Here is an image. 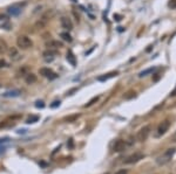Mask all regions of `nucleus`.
<instances>
[{
    "mask_svg": "<svg viewBox=\"0 0 176 174\" xmlns=\"http://www.w3.org/2000/svg\"><path fill=\"white\" fill-rule=\"evenodd\" d=\"M176 152V148L175 147H172V148H168L164 153H163L162 155H160L159 158H157V160L156 162L160 165V166H162V165H166V164H168L169 161L172 160V158L174 157V154H175Z\"/></svg>",
    "mask_w": 176,
    "mask_h": 174,
    "instance_id": "1",
    "label": "nucleus"
},
{
    "mask_svg": "<svg viewBox=\"0 0 176 174\" xmlns=\"http://www.w3.org/2000/svg\"><path fill=\"white\" fill-rule=\"evenodd\" d=\"M16 46L20 49H28L33 46V42L27 35H19L16 39Z\"/></svg>",
    "mask_w": 176,
    "mask_h": 174,
    "instance_id": "2",
    "label": "nucleus"
},
{
    "mask_svg": "<svg viewBox=\"0 0 176 174\" xmlns=\"http://www.w3.org/2000/svg\"><path fill=\"white\" fill-rule=\"evenodd\" d=\"M149 134H150V126H148V125L143 126L142 129H140V131L136 134V139L139 141H145V140H147Z\"/></svg>",
    "mask_w": 176,
    "mask_h": 174,
    "instance_id": "3",
    "label": "nucleus"
},
{
    "mask_svg": "<svg viewBox=\"0 0 176 174\" xmlns=\"http://www.w3.org/2000/svg\"><path fill=\"white\" fill-rule=\"evenodd\" d=\"M39 74L42 75L43 77L48 78V80H54V78L58 77V75L49 68H41V69H39Z\"/></svg>",
    "mask_w": 176,
    "mask_h": 174,
    "instance_id": "4",
    "label": "nucleus"
},
{
    "mask_svg": "<svg viewBox=\"0 0 176 174\" xmlns=\"http://www.w3.org/2000/svg\"><path fill=\"white\" fill-rule=\"evenodd\" d=\"M25 4H14L12 6H10L8 8H7V13L10 14V15H12V16H15V15H19V14L21 13V11H22V6H24Z\"/></svg>",
    "mask_w": 176,
    "mask_h": 174,
    "instance_id": "5",
    "label": "nucleus"
},
{
    "mask_svg": "<svg viewBox=\"0 0 176 174\" xmlns=\"http://www.w3.org/2000/svg\"><path fill=\"white\" fill-rule=\"evenodd\" d=\"M169 127H170V121L169 119H166V121H161L160 124H159V126H157V135H162L164 134L168 130H169Z\"/></svg>",
    "mask_w": 176,
    "mask_h": 174,
    "instance_id": "6",
    "label": "nucleus"
},
{
    "mask_svg": "<svg viewBox=\"0 0 176 174\" xmlns=\"http://www.w3.org/2000/svg\"><path fill=\"white\" fill-rule=\"evenodd\" d=\"M141 159H143V154L140 153V152H136L134 154L129 155L126 160H124V164H135L137 161H140Z\"/></svg>",
    "mask_w": 176,
    "mask_h": 174,
    "instance_id": "7",
    "label": "nucleus"
},
{
    "mask_svg": "<svg viewBox=\"0 0 176 174\" xmlns=\"http://www.w3.org/2000/svg\"><path fill=\"white\" fill-rule=\"evenodd\" d=\"M60 24H61V27L66 30H72L73 29V24H72V20L68 18V16H62L60 19Z\"/></svg>",
    "mask_w": 176,
    "mask_h": 174,
    "instance_id": "8",
    "label": "nucleus"
},
{
    "mask_svg": "<svg viewBox=\"0 0 176 174\" xmlns=\"http://www.w3.org/2000/svg\"><path fill=\"white\" fill-rule=\"evenodd\" d=\"M126 147H127L126 141L122 140V139H119V140H116V141L114 143V145H113V151H114V152H121L123 150H126Z\"/></svg>",
    "mask_w": 176,
    "mask_h": 174,
    "instance_id": "9",
    "label": "nucleus"
},
{
    "mask_svg": "<svg viewBox=\"0 0 176 174\" xmlns=\"http://www.w3.org/2000/svg\"><path fill=\"white\" fill-rule=\"evenodd\" d=\"M54 16H55V11H54V10H47L45 13L41 15L40 20L45 21V22H47L48 20H52Z\"/></svg>",
    "mask_w": 176,
    "mask_h": 174,
    "instance_id": "10",
    "label": "nucleus"
},
{
    "mask_svg": "<svg viewBox=\"0 0 176 174\" xmlns=\"http://www.w3.org/2000/svg\"><path fill=\"white\" fill-rule=\"evenodd\" d=\"M46 47L48 49H58V48H61L62 47V42L56 40H49L46 42Z\"/></svg>",
    "mask_w": 176,
    "mask_h": 174,
    "instance_id": "11",
    "label": "nucleus"
},
{
    "mask_svg": "<svg viewBox=\"0 0 176 174\" xmlns=\"http://www.w3.org/2000/svg\"><path fill=\"white\" fill-rule=\"evenodd\" d=\"M58 54L56 50H53V49H48V50H46V52H43L42 54V56H43V58L48 62V61H52L53 58H54V56Z\"/></svg>",
    "mask_w": 176,
    "mask_h": 174,
    "instance_id": "12",
    "label": "nucleus"
},
{
    "mask_svg": "<svg viewBox=\"0 0 176 174\" xmlns=\"http://www.w3.org/2000/svg\"><path fill=\"white\" fill-rule=\"evenodd\" d=\"M66 60L68 61V63H70L73 67H75L76 66V58H75V56H74V54L72 50H68L67 54H66Z\"/></svg>",
    "mask_w": 176,
    "mask_h": 174,
    "instance_id": "13",
    "label": "nucleus"
},
{
    "mask_svg": "<svg viewBox=\"0 0 176 174\" xmlns=\"http://www.w3.org/2000/svg\"><path fill=\"white\" fill-rule=\"evenodd\" d=\"M10 57H11L12 61H18V60H20L21 56H20V54L18 52V49L12 47V48L10 49Z\"/></svg>",
    "mask_w": 176,
    "mask_h": 174,
    "instance_id": "14",
    "label": "nucleus"
},
{
    "mask_svg": "<svg viewBox=\"0 0 176 174\" xmlns=\"http://www.w3.org/2000/svg\"><path fill=\"white\" fill-rule=\"evenodd\" d=\"M118 75H119L118 71H112V73H108V74H106V75H103V76L97 77V81H100V82H105V81L109 80V78H112V77H115V76H118Z\"/></svg>",
    "mask_w": 176,
    "mask_h": 174,
    "instance_id": "15",
    "label": "nucleus"
},
{
    "mask_svg": "<svg viewBox=\"0 0 176 174\" xmlns=\"http://www.w3.org/2000/svg\"><path fill=\"white\" fill-rule=\"evenodd\" d=\"M25 82H26L27 84H34V83L37 82V76H35L34 74L29 73V74H27V75L25 76Z\"/></svg>",
    "mask_w": 176,
    "mask_h": 174,
    "instance_id": "16",
    "label": "nucleus"
},
{
    "mask_svg": "<svg viewBox=\"0 0 176 174\" xmlns=\"http://www.w3.org/2000/svg\"><path fill=\"white\" fill-rule=\"evenodd\" d=\"M8 50V47H7V43L5 42V40L0 39V55L1 54H5Z\"/></svg>",
    "mask_w": 176,
    "mask_h": 174,
    "instance_id": "17",
    "label": "nucleus"
},
{
    "mask_svg": "<svg viewBox=\"0 0 176 174\" xmlns=\"http://www.w3.org/2000/svg\"><path fill=\"white\" fill-rule=\"evenodd\" d=\"M20 95L19 90H11V91H6L5 94H2L4 97H18Z\"/></svg>",
    "mask_w": 176,
    "mask_h": 174,
    "instance_id": "18",
    "label": "nucleus"
},
{
    "mask_svg": "<svg viewBox=\"0 0 176 174\" xmlns=\"http://www.w3.org/2000/svg\"><path fill=\"white\" fill-rule=\"evenodd\" d=\"M60 36L62 38V40L66 41V42H72V40H73V39H72V36L68 34L67 32H64V33H61V34H60Z\"/></svg>",
    "mask_w": 176,
    "mask_h": 174,
    "instance_id": "19",
    "label": "nucleus"
},
{
    "mask_svg": "<svg viewBox=\"0 0 176 174\" xmlns=\"http://www.w3.org/2000/svg\"><path fill=\"white\" fill-rule=\"evenodd\" d=\"M8 24V19L6 15H0V27H5Z\"/></svg>",
    "mask_w": 176,
    "mask_h": 174,
    "instance_id": "20",
    "label": "nucleus"
},
{
    "mask_svg": "<svg viewBox=\"0 0 176 174\" xmlns=\"http://www.w3.org/2000/svg\"><path fill=\"white\" fill-rule=\"evenodd\" d=\"M136 96V93L135 91H133V90H129L127 94H124V96H123V98L124 99H130V98H134Z\"/></svg>",
    "mask_w": 176,
    "mask_h": 174,
    "instance_id": "21",
    "label": "nucleus"
},
{
    "mask_svg": "<svg viewBox=\"0 0 176 174\" xmlns=\"http://www.w3.org/2000/svg\"><path fill=\"white\" fill-rule=\"evenodd\" d=\"M79 117H80V115H72V116H68L65 121H67V123H73V121H76Z\"/></svg>",
    "mask_w": 176,
    "mask_h": 174,
    "instance_id": "22",
    "label": "nucleus"
},
{
    "mask_svg": "<svg viewBox=\"0 0 176 174\" xmlns=\"http://www.w3.org/2000/svg\"><path fill=\"white\" fill-rule=\"evenodd\" d=\"M154 71V68H149V69H146V70H143V71H141L140 74H139V76L140 77H143V76H147L148 74L150 73H153Z\"/></svg>",
    "mask_w": 176,
    "mask_h": 174,
    "instance_id": "23",
    "label": "nucleus"
},
{
    "mask_svg": "<svg viewBox=\"0 0 176 174\" xmlns=\"http://www.w3.org/2000/svg\"><path fill=\"white\" fill-rule=\"evenodd\" d=\"M47 25V22H45V21H42V20H39L37 24H35V28H38V29H42V28H45Z\"/></svg>",
    "mask_w": 176,
    "mask_h": 174,
    "instance_id": "24",
    "label": "nucleus"
},
{
    "mask_svg": "<svg viewBox=\"0 0 176 174\" xmlns=\"http://www.w3.org/2000/svg\"><path fill=\"white\" fill-rule=\"evenodd\" d=\"M97 101H99V96H95V97H93V98H92V99H91V101H89V102H88V103H87L85 107H91V105H93L94 103H96Z\"/></svg>",
    "mask_w": 176,
    "mask_h": 174,
    "instance_id": "25",
    "label": "nucleus"
},
{
    "mask_svg": "<svg viewBox=\"0 0 176 174\" xmlns=\"http://www.w3.org/2000/svg\"><path fill=\"white\" fill-rule=\"evenodd\" d=\"M39 121V116H31L27 119L28 124H32V123H35V121Z\"/></svg>",
    "mask_w": 176,
    "mask_h": 174,
    "instance_id": "26",
    "label": "nucleus"
},
{
    "mask_svg": "<svg viewBox=\"0 0 176 174\" xmlns=\"http://www.w3.org/2000/svg\"><path fill=\"white\" fill-rule=\"evenodd\" d=\"M168 6H169L170 8H176V0H170V1L168 2Z\"/></svg>",
    "mask_w": 176,
    "mask_h": 174,
    "instance_id": "27",
    "label": "nucleus"
},
{
    "mask_svg": "<svg viewBox=\"0 0 176 174\" xmlns=\"http://www.w3.org/2000/svg\"><path fill=\"white\" fill-rule=\"evenodd\" d=\"M35 107H45V104H43V102L38 101V102H37V104H35Z\"/></svg>",
    "mask_w": 176,
    "mask_h": 174,
    "instance_id": "28",
    "label": "nucleus"
},
{
    "mask_svg": "<svg viewBox=\"0 0 176 174\" xmlns=\"http://www.w3.org/2000/svg\"><path fill=\"white\" fill-rule=\"evenodd\" d=\"M60 105V101H55L53 104H51V107H56Z\"/></svg>",
    "mask_w": 176,
    "mask_h": 174,
    "instance_id": "29",
    "label": "nucleus"
},
{
    "mask_svg": "<svg viewBox=\"0 0 176 174\" xmlns=\"http://www.w3.org/2000/svg\"><path fill=\"white\" fill-rule=\"evenodd\" d=\"M127 173H128V171H127V170H120L119 172H116L115 174H127Z\"/></svg>",
    "mask_w": 176,
    "mask_h": 174,
    "instance_id": "30",
    "label": "nucleus"
},
{
    "mask_svg": "<svg viewBox=\"0 0 176 174\" xmlns=\"http://www.w3.org/2000/svg\"><path fill=\"white\" fill-rule=\"evenodd\" d=\"M1 67H6V62L4 60H0V68Z\"/></svg>",
    "mask_w": 176,
    "mask_h": 174,
    "instance_id": "31",
    "label": "nucleus"
},
{
    "mask_svg": "<svg viewBox=\"0 0 176 174\" xmlns=\"http://www.w3.org/2000/svg\"><path fill=\"white\" fill-rule=\"evenodd\" d=\"M6 141H8V138H4V139H0V145H1V144H4V143H6Z\"/></svg>",
    "mask_w": 176,
    "mask_h": 174,
    "instance_id": "32",
    "label": "nucleus"
},
{
    "mask_svg": "<svg viewBox=\"0 0 176 174\" xmlns=\"http://www.w3.org/2000/svg\"><path fill=\"white\" fill-rule=\"evenodd\" d=\"M114 18H116L115 20H118V21H120V20H121V19H120V18H121L120 15H114Z\"/></svg>",
    "mask_w": 176,
    "mask_h": 174,
    "instance_id": "33",
    "label": "nucleus"
},
{
    "mask_svg": "<svg viewBox=\"0 0 176 174\" xmlns=\"http://www.w3.org/2000/svg\"><path fill=\"white\" fill-rule=\"evenodd\" d=\"M172 96H176V88H175V90L172 93Z\"/></svg>",
    "mask_w": 176,
    "mask_h": 174,
    "instance_id": "34",
    "label": "nucleus"
},
{
    "mask_svg": "<svg viewBox=\"0 0 176 174\" xmlns=\"http://www.w3.org/2000/svg\"><path fill=\"white\" fill-rule=\"evenodd\" d=\"M0 87H1V83H0Z\"/></svg>",
    "mask_w": 176,
    "mask_h": 174,
    "instance_id": "35",
    "label": "nucleus"
}]
</instances>
